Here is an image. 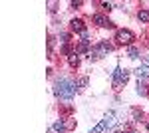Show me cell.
<instances>
[{
    "label": "cell",
    "mask_w": 149,
    "mask_h": 133,
    "mask_svg": "<svg viewBox=\"0 0 149 133\" xmlns=\"http://www.w3.org/2000/svg\"><path fill=\"white\" fill-rule=\"evenodd\" d=\"M56 95L60 100H72L76 95V84L70 81V79H58L56 84Z\"/></svg>",
    "instance_id": "obj_1"
},
{
    "label": "cell",
    "mask_w": 149,
    "mask_h": 133,
    "mask_svg": "<svg viewBox=\"0 0 149 133\" xmlns=\"http://www.w3.org/2000/svg\"><path fill=\"white\" fill-rule=\"evenodd\" d=\"M115 40L119 42V44H133V40H135V36H133V32L131 30H117V34H115Z\"/></svg>",
    "instance_id": "obj_2"
},
{
    "label": "cell",
    "mask_w": 149,
    "mask_h": 133,
    "mask_svg": "<svg viewBox=\"0 0 149 133\" xmlns=\"http://www.w3.org/2000/svg\"><path fill=\"white\" fill-rule=\"evenodd\" d=\"M127 78H129V72H125V70H119V68H117V70L113 72V88L119 89V88H121V86L127 81Z\"/></svg>",
    "instance_id": "obj_3"
},
{
    "label": "cell",
    "mask_w": 149,
    "mask_h": 133,
    "mask_svg": "<svg viewBox=\"0 0 149 133\" xmlns=\"http://www.w3.org/2000/svg\"><path fill=\"white\" fill-rule=\"evenodd\" d=\"M111 50V46H107L105 42H102V44H97L95 48H93V52L90 58H93V60H97V58H103V56H107V52Z\"/></svg>",
    "instance_id": "obj_4"
},
{
    "label": "cell",
    "mask_w": 149,
    "mask_h": 133,
    "mask_svg": "<svg viewBox=\"0 0 149 133\" xmlns=\"http://www.w3.org/2000/svg\"><path fill=\"white\" fill-rule=\"evenodd\" d=\"M133 74H135L137 78H141V79H147V78H149V68H147V66H139L137 70L133 72Z\"/></svg>",
    "instance_id": "obj_5"
},
{
    "label": "cell",
    "mask_w": 149,
    "mask_h": 133,
    "mask_svg": "<svg viewBox=\"0 0 149 133\" xmlns=\"http://www.w3.org/2000/svg\"><path fill=\"white\" fill-rule=\"evenodd\" d=\"M72 30L74 32H86V28H84V22L81 20H72Z\"/></svg>",
    "instance_id": "obj_6"
},
{
    "label": "cell",
    "mask_w": 149,
    "mask_h": 133,
    "mask_svg": "<svg viewBox=\"0 0 149 133\" xmlns=\"http://www.w3.org/2000/svg\"><path fill=\"white\" fill-rule=\"evenodd\" d=\"M103 121H105L107 127H111V125L115 123V113H113V111H107V113H105V117H103Z\"/></svg>",
    "instance_id": "obj_7"
},
{
    "label": "cell",
    "mask_w": 149,
    "mask_h": 133,
    "mask_svg": "<svg viewBox=\"0 0 149 133\" xmlns=\"http://www.w3.org/2000/svg\"><path fill=\"white\" fill-rule=\"evenodd\" d=\"M93 22L97 24V26H111V24L107 22V18L102 16V14H95V18H93Z\"/></svg>",
    "instance_id": "obj_8"
},
{
    "label": "cell",
    "mask_w": 149,
    "mask_h": 133,
    "mask_svg": "<svg viewBox=\"0 0 149 133\" xmlns=\"http://www.w3.org/2000/svg\"><path fill=\"white\" fill-rule=\"evenodd\" d=\"M105 129H107V125H105V121H103V119H102V121L97 123V125H95V127H93V129H92V131H90V133H103V131H105Z\"/></svg>",
    "instance_id": "obj_9"
},
{
    "label": "cell",
    "mask_w": 149,
    "mask_h": 133,
    "mask_svg": "<svg viewBox=\"0 0 149 133\" xmlns=\"http://www.w3.org/2000/svg\"><path fill=\"white\" fill-rule=\"evenodd\" d=\"M137 18H139V22H149V10H139Z\"/></svg>",
    "instance_id": "obj_10"
},
{
    "label": "cell",
    "mask_w": 149,
    "mask_h": 133,
    "mask_svg": "<svg viewBox=\"0 0 149 133\" xmlns=\"http://www.w3.org/2000/svg\"><path fill=\"white\" fill-rule=\"evenodd\" d=\"M127 56H129L131 60H135V58H139V50L135 48V46H131V48H129V52H127Z\"/></svg>",
    "instance_id": "obj_11"
},
{
    "label": "cell",
    "mask_w": 149,
    "mask_h": 133,
    "mask_svg": "<svg viewBox=\"0 0 149 133\" xmlns=\"http://www.w3.org/2000/svg\"><path fill=\"white\" fill-rule=\"evenodd\" d=\"M64 129H66V123L62 121V119H60V121H56V123H54V131H60V133H62V131H64Z\"/></svg>",
    "instance_id": "obj_12"
},
{
    "label": "cell",
    "mask_w": 149,
    "mask_h": 133,
    "mask_svg": "<svg viewBox=\"0 0 149 133\" xmlns=\"http://www.w3.org/2000/svg\"><path fill=\"white\" fill-rule=\"evenodd\" d=\"M88 50H90V42H88V40H81L80 42V54L88 52Z\"/></svg>",
    "instance_id": "obj_13"
},
{
    "label": "cell",
    "mask_w": 149,
    "mask_h": 133,
    "mask_svg": "<svg viewBox=\"0 0 149 133\" xmlns=\"http://www.w3.org/2000/svg\"><path fill=\"white\" fill-rule=\"evenodd\" d=\"M137 93L139 95H145L147 93V86L145 84H137Z\"/></svg>",
    "instance_id": "obj_14"
},
{
    "label": "cell",
    "mask_w": 149,
    "mask_h": 133,
    "mask_svg": "<svg viewBox=\"0 0 149 133\" xmlns=\"http://www.w3.org/2000/svg\"><path fill=\"white\" fill-rule=\"evenodd\" d=\"M70 64H72V66H78V64H80V56L72 54V56H70Z\"/></svg>",
    "instance_id": "obj_15"
},
{
    "label": "cell",
    "mask_w": 149,
    "mask_h": 133,
    "mask_svg": "<svg viewBox=\"0 0 149 133\" xmlns=\"http://www.w3.org/2000/svg\"><path fill=\"white\" fill-rule=\"evenodd\" d=\"M86 86H88V78H81L78 81V88H86Z\"/></svg>",
    "instance_id": "obj_16"
},
{
    "label": "cell",
    "mask_w": 149,
    "mask_h": 133,
    "mask_svg": "<svg viewBox=\"0 0 149 133\" xmlns=\"http://www.w3.org/2000/svg\"><path fill=\"white\" fill-rule=\"evenodd\" d=\"M103 8H107V10H111V8H113V4H111V2H103Z\"/></svg>",
    "instance_id": "obj_17"
},
{
    "label": "cell",
    "mask_w": 149,
    "mask_h": 133,
    "mask_svg": "<svg viewBox=\"0 0 149 133\" xmlns=\"http://www.w3.org/2000/svg\"><path fill=\"white\" fill-rule=\"evenodd\" d=\"M115 133H123V131H115Z\"/></svg>",
    "instance_id": "obj_18"
},
{
    "label": "cell",
    "mask_w": 149,
    "mask_h": 133,
    "mask_svg": "<svg viewBox=\"0 0 149 133\" xmlns=\"http://www.w3.org/2000/svg\"><path fill=\"white\" fill-rule=\"evenodd\" d=\"M147 131H149V123H147Z\"/></svg>",
    "instance_id": "obj_19"
},
{
    "label": "cell",
    "mask_w": 149,
    "mask_h": 133,
    "mask_svg": "<svg viewBox=\"0 0 149 133\" xmlns=\"http://www.w3.org/2000/svg\"><path fill=\"white\" fill-rule=\"evenodd\" d=\"M131 133H137V131H131Z\"/></svg>",
    "instance_id": "obj_20"
}]
</instances>
